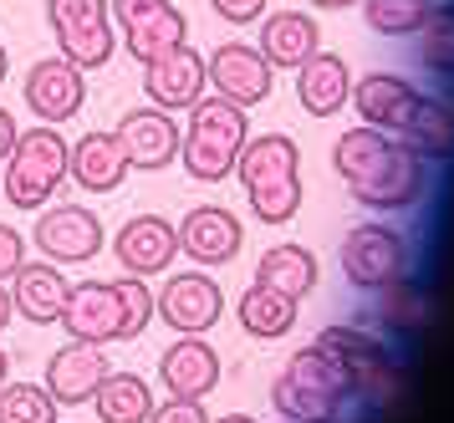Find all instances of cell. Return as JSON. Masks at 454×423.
I'll return each mask as SVG.
<instances>
[{"instance_id": "f35d334b", "label": "cell", "mask_w": 454, "mask_h": 423, "mask_svg": "<svg viewBox=\"0 0 454 423\" xmlns=\"http://www.w3.org/2000/svg\"><path fill=\"white\" fill-rule=\"evenodd\" d=\"M11 317H16V306H11V291H5V286H0V332H5V326H11Z\"/></svg>"}, {"instance_id": "60d3db41", "label": "cell", "mask_w": 454, "mask_h": 423, "mask_svg": "<svg viewBox=\"0 0 454 423\" xmlns=\"http://www.w3.org/2000/svg\"><path fill=\"white\" fill-rule=\"evenodd\" d=\"M215 423H255L250 413H225V419H215Z\"/></svg>"}, {"instance_id": "9a60e30c", "label": "cell", "mask_w": 454, "mask_h": 423, "mask_svg": "<svg viewBox=\"0 0 454 423\" xmlns=\"http://www.w3.org/2000/svg\"><path fill=\"white\" fill-rule=\"evenodd\" d=\"M113 255L128 276H164L174 255H179V230L164 215H133V220L113 235Z\"/></svg>"}, {"instance_id": "4fadbf2b", "label": "cell", "mask_w": 454, "mask_h": 423, "mask_svg": "<svg viewBox=\"0 0 454 423\" xmlns=\"http://www.w3.org/2000/svg\"><path fill=\"white\" fill-rule=\"evenodd\" d=\"M153 317H164L184 337H200L225 317V291L209 281L205 270H184L164 286V296H153Z\"/></svg>"}, {"instance_id": "d6986e66", "label": "cell", "mask_w": 454, "mask_h": 423, "mask_svg": "<svg viewBox=\"0 0 454 423\" xmlns=\"http://www.w3.org/2000/svg\"><path fill=\"white\" fill-rule=\"evenodd\" d=\"M159 378H164L168 398H189V403H205L215 383H220V352L205 337H179L159 357Z\"/></svg>"}, {"instance_id": "6da1fadb", "label": "cell", "mask_w": 454, "mask_h": 423, "mask_svg": "<svg viewBox=\"0 0 454 423\" xmlns=\"http://www.w3.org/2000/svg\"><path fill=\"white\" fill-rule=\"evenodd\" d=\"M352 398H357L352 367L317 342L301 347L286 363V372L270 383V403L281 423H342Z\"/></svg>"}, {"instance_id": "7402d4cb", "label": "cell", "mask_w": 454, "mask_h": 423, "mask_svg": "<svg viewBox=\"0 0 454 423\" xmlns=\"http://www.w3.org/2000/svg\"><path fill=\"white\" fill-rule=\"evenodd\" d=\"M128 153L118 133H82V138L67 148V179H77L87 194H113L128 179Z\"/></svg>"}, {"instance_id": "e575fe53", "label": "cell", "mask_w": 454, "mask_h": 423, "mask_svg": "<svg viewBox=\"0 0 454 423\" xmlns=\"http://www.w3.org/2000/svg\"><path fill=\"white\" fill-rule=\"evenodd\" d=\"M26 265V240L21 230H11V224H0V286L16 281V270Z\"/></svg>"}, {"instance_id": "ac0fdd59", "label": "cell", "mask_w": 454, "mask_h": 423, "mask_svg": "<svg viewBox=\"0 0 454 423\" xmlns=\"http://www.w3.org/2000/svg\"><path fill=\"white\" fill-rule=\"evenodd\" d=\"M419 102H424V92L409 77H393V72H368L363 82H352V107L378 133H403V122L413 118Z\"/></svg>"}, {"instance_id": "4316f807", "label": "cell", "mask_w": 454, "mask_h": 423, "mask_svg": "<svg viewBox=\"0 0 454 423\" xmlns=\"http://www.w3.org/2000/svg\"><path fill=\"white\" fill-rule=\"evenodd\" d=\"M255 286L301 302L307 291H317V255H311L307 245H270L266 255H261V265H255Z\"/></svg>"}, {"instance_id": "4dcf8cb0", "label": "cell", "mask_w": 454, "mask_h": 423, "mask_svg": "<svg viewBox=\"0 0 454 423\" xmlns=\"http://www.w3.org/2000/svg\"><path fill=\"white\" fill-rule=\"evenodd\" d=\"M388 143H393V133H378V128H348L342 138H337V148H332V163H337V174H342V184L348 179H357L368 163H378L383 153H388Z\"/></svg>"}, {"instance_id": "8992f818", "label": "cell", "mask_w": 454, "mask_h": 423, "mask_svg": "<svg viewBox=\"0 0 454 423\" xmlns=\"http://www.w3.org/2000/svg\"><path fill=\"white\" fill-rule=\"evenodd\" d=\"M429 189V163L413 153L409 143H388V153L368 163L357 179H348V194L363 209H413Z\"/></svg>"}, {"instance_id": "8d00e7d4", "label": "cell", "mask_w": 454, "mask_h": 423, "mask_svg": "<svg viewBox=\"0 0 454 423\" xmlns=\"http://www.w3.org/2000/svg\"><path fill=\"white\" fill-rule=\"evenodd\" d=\"M148 423H209V419H205V408H200V403H189V398H168L164 408L153 403Z\"/></svg>"}, {"instance_id": "74e56055", "label": "cell", "mask_w": 454, "mask_h": 423, "mask_svg": "<svg viewBox=\"0 0 454 423\" xmlns=\"http://www.w3.org/2000/svg\"><path fill=\"white\" fill-rule=\"evenodd\" d=\"M16 133H21V128H16V118L0 107V163L11 159V148H16Z\"/></svg>"}, {"instance_id": "5bb4252c", "label": "cell", "mask_w": 454, "mask_h": 423, "mask_svg": "<svg viewBox=\"0 0 454 423\" xmlns=\"http://www.w3.org/2000/svg\"><path fill=\"white\" fill-rule=\"evenodd\" d=\"M205 57L194 51V46H174V51H164V57H153L144 67V92L153 107H164V113H189L194 102L205 98Z\"/></svg>"}, {"instance_id": "ab89813d", "label": "cell", "mask_w": 454, "mask_h": 423, "mask_svg": "<svg viewBox=\"0 0 454 423\" xmlns=\"http://www.w3.org/2000/svg\"><path fill=\"white\" fill-rule=\"evenodd\" d=\"M311 5H322V11H348V5H357V0H311Z\"/></svg>"}, {"instance_id": "83f0119b", "label": "cell", "mask_w": 454, "mask_h": 423, "mask_svg": "<svg viewBox=\"0 0 454 423\" xmlns=\"http://www.w3.org/2000/svg\"><path fill=\"white\" fill-rule=\"evenodd\" d=\"M92 408L103 423H148L153 413V388L133 372H107L103 388L92 393Z\"/></svg>"}, {"instance_id": "f1b7e54d", "label": "cell", "mask_w": 454, "mask_h": 423, "mask_svg": "<svg viewBox=\"0 0 454 423\" xmlns=\"http://www.w3.org/2000/svg\"><path fill=\"white\" fill-rule=\"evenodd\" d=\"M240 326H246L250 337H286L291 326H296V302L281 296V291H266V286H250L246 296H240Z\"/></svg>"}, {"instance_id": "b9f144b4", "label": "cell", "mask_w": 454, "mask_h": 423, "mask_svg": "<svg viewBox=\"0 0 454 423\" xmlns=\"http://www.w3.org/2000/svg\"><path fill=\"white\" fill-rule=\"evenodd\" d=\"M5 372H11V357H5V352H0V388H5Z\"/></svg>"}, {"instance_id": "5b68a950", "label": "cell", "mask_w": 454, "mask_h": 423, "mask_svg": "<svg viewBox=\"0 0 454 423\" xmlns=\"http://www.w3.org/2000/svg\"><path fill=\"white\" fill-rule=\"evenodd\" d=\"M46 26L72 67H107L118 51V31L107 16V0H46Z\"/></svg>"}, {"instance_id": "e0dca14e", "label": "cell", "mask_w": 454, "mask_h": 423, "mask_svg": "<svg viewBox=\"0 0 454 423\" xmlns=\"http://www.w3.org/2000/svg\"><path fill=\"white\" fill-rule=\"evenodd\" d=\"M113 133L123 143L128 168H168V163L179 159V138H184V128H179L174 113H164V107L123 113V122H118Z\"/></svg>"}, {"instance_id": "484cf974", "label": "cell", "mask_w": 454, "mask_h": 423, "mask_svg": "<svg viewBox=\"0 0 454 423\" xmlns=\"http://www.w3.org/2000/svg\"><path fill=\"white\" fill-rule=\"evenodd\" d=\"M398 143H409L424 163H454V107L444 98H424L403 122Z\"/></svg>"}, {"instance_id": "9c48e42d", "label": "cell", "mask_w": 454, "mask_h": 423, "mask_svg": "<svg viewBox=\"0 0 454 423\" xmlns=\"http://www.w3.org/2000/svg\"><path fill=\"white\" fill-rule=\"evenodd\" d=\"M205 77L215 87V98L235 102V107H255V102L270 98V87H276V67L261 57V46H250V41H225V46H215L205 57Z\"/></svg>"}, {"instance_id": "2e32d148", "label": "cell", "mask_w": 454, "mask_h": 423, "mask_svg": "<svg viewBox=\"0 0 454 423\" xmlns=\"http://www.w3.org/2000/svg\"><path fill=\"white\" fill-rule=\"evenodd\" d=\"M317 347L337 352V357L352 367V378H357V398H383V388L398 378L393 352L383 347V337H372V332H357V326H327V332L317 337Z\"/></svg>"}, {"instance_id": "cb8c5ba5", "label": "cell", "mask_w": 454, "mask_h": 423, "mask_svg": "<svg viewBox=\"0 0 454 423\" xmlns=\"http://www.w3.org/2000/svg\"><path fill=\"white\" fill-rule=\"evenodd\" d=\"M67 276H62V265H51V261H26L21 270H16V281H11V306L21 311L26 322H36V326H51V322H62V311H67Z\"/></svg>"}, {"instance_id": "1f68e13d", "label": "cell", "mask_w": 454, "mask_h": 423, "mask_svg": "<svg viewBox=\"0 0 454 423\" xmlns=\"http://www.w3.org/2000/svg\"><path fill=\"white\" fill-rule=\"evenodd\" d=\"M357 5L378 36H413L434 11V0H357Z\"/></svg>"}, {"instance_id": "8fae6325", "label": "cell", "mask_w": 454, "mask_h": 423, "mask_svg": "<svg viewBox=\"0 0 454 423\" xmlns=\"http://www.w3.org/2000/svg\"><path fill=\"white\" fill-rule=\"evenodd\" d=\"M31 240L42 250V261L82 265L103 250V220H98L92 209H82V204H57V209H42V215H36Z\"/></svg>"}, {"instance_id": "3957f363", "label": "cell", "mask_w": 454, "mask_h": 423, "mask_svg": "<svg viewBox=\"0 0 454 423\" xmlns=\"http://www.w3.org/2000/svg\"><path fill=\"white\" fill-rule=\"evenodd\" d=\"M246 143H250L246 107H235V102H225V98H200L189 107L184 138H179V159H184L189 179L220 184V179L235 174Z\"/></svg>"}, {"instance_id": "30bf717a", "label": "cell", "mask_w": 454, "mask_h": 423, "mask_svg": "<svg viewBox=\"0 0 454 423\" xmlns=\"http://www.w3.org/2000/svg\"><path fill=\"white\" fill-rule=\"evenodd\" d=\"M62 332L72 342H128V317H123V296L118 281H82L67 291V311H62Z\"/></svg>"}, {"instance_id": "d4e9b609", "label": "cell", "mask_w": 454, "mask_h": 423, "mask_svg": "<svg viewBox=\"0 0 454 423\" xmlns=\"http://www.w3.org/2000/svg\"><path fill=\"white\" fill-rule=\"evenodd\" d=\"M296 102L311 118H332L342 113V102H352V72L337 51H317L311 61L296 67Z\"/></svg>"}, {"instance_id": "ba28073f", "label": "cell", "mask_w": 454, "mask_h": 423, "mask_svg": "<svg viewBox=\"0 0 454 423\" xmlns=\"http://www.w3.org/2000/svg\"><path fill=\"white\" fill-rule=\"evenodd\" d=\"M409 270V240L388 230V224H357L342 235V276L357 291H383V286L403 281Z\"/></svg>"}, {"instance_id": "7c38bea8", "label": "cell", "mask_w": 454, "mask_h": 423, "mask_svg": "<svg viewBox=\"0 0 454 423\" xmlns=\"http://www.w3.org/2000/svg\"><path fill=\"white\" fill-rule=\"evenodd\" d=\"M26 107L36 113V122L46 128H62L82 113L87 102V72L82 67H72L67 57H42L31 72H26Z\"/></svg>"}, {"instance_id": "7bdbcfd3", "label": "cell", "mask_w": 454, "mask_h": 423, "mask_svg": "<svg viewBox=\"0 0 454 423\" xmlns=\"http://www.w3.org/2000/svg\"><path fill=\"white\" fill-rule=\"evenodd\" d=\"M5 67H11V57H5V46H0V82H5Z\"/></svg>"}, {"instance_id": "603a6c76", "label": "cell", "mask_w": 454, "mask_h": 423, "mask_svg": "<svg viewBox=\"0 0 454 423\" xmlns=\"http://www.w3.org/2000/svg\"><path fill=\"white\" fill-rule=\"evenodd\" d=\"M261 57L276 67V72H296L301 61H311L322 51V31H317V20L307 11H270L261 20Z\"/></svg>"}, {"instance_id": "ffe728a7", "label": "cell", "mask_w": 454, "mask_h": 423, "mask_svg": "<svg viewBox=\"0 0 454 423\" xmlns=\"http://www.w3.org/2000/svg\"><path fill=\"white\" fill-rule=\"evenodd\" d=\"M113 372L103 357V347L92 342H67L62 352H51L46 363V393L57 398L62 408H77V403H92V393L103 388V378Z\"/></svg>"}, {"instance_id": "7a4b0ae2", "label": "cell", "mask_w": 454, "mask_h": 423, "mask_svg": "<svg viewBox=\"0 0 454 423\" xmlns=\"http://www.w3.org/2000/svg\"><path fill=\"white\" fill-rule=\"evenodd\" d=\"M235 174L261 224H286L301 209V148L286 133H261L240 148Z\"/></svg>"}, {"instance_id": "836d02e7", "label": "cell", "mask_w": 454, "mask_h": 423, "mask_svg": "<svg viewBox=\"0 0 454 423\" xmlns=\"http://www.w3.org/2000/svg\"><path fill=\"white\" fill-rule=\"evenodd\" d=\"M118 296H123V317H128V342H133L153 322V291L144 286V276H123L118 281Z\"/></svg>"}, {"instance_id": "52a82bcc", "label": "cell", "mask_w": 454, "mask_h": 423, "mask_svg": "<svg viewBox=\"0 0 454 423\" xmlns=\"http://www.w3.org/2000/svg\"><path fill=\"white\" fill-rule=\"evenodd\" d=\"M107 16L123 31V51L138 67H148L153 57H164L174 46H184L189 20L174 0H107Z\"/></svg>"}, {"instance_id": "f546056e", "label": "cell", "mask_w": 454, "mask_h": 423, "mask_svg": "<svg viewBox=\"0 0 454 423\" xmlns=\"http://www.w3.org/2000/svg\"><path fill=\"white\" fill-rule=\"evenodd\" d=\"M413 36H419V61L429 67L434 77L454 82V5H434L429 20Z\"/></svg>"}, {"instance_id": "d6a6232c", "label": "cell", "mask_w": 454, "mask_h": 423, "mask_svg": "<svg viewBox=\"0 0 454 423\" xmlns=\"http://www.w3.org/2000/svg\"><path fill=\"white\" fill-rule=\"evenodd\" d=\"M57 398L42 383H5L0 388V423H57Z\"/></svg>"}, {"instance_id": "d590c367", "label": "cell", "mask_w": 454, "mask_h": 423, "mask_svg": "<svg viewBox=\"0 0 454 423\" xmlns=\"http://www.w3.org/2000/svg\"><path fill=\"white\" fill-rule=\"evenodd\" d=\"M209 5H215V16L230 20V26H250V20L266 16L270 0H209Z\"/></svg>"}, {"instance_id": "44dd1931", "label": "cell", "mask_w": 454, "mask_h": 423, "mask_svg": "<svg viewBox=\"0 0 454 423\" xmlns=\"http://www.w3.org/2000/svg\"><path fill=\"white\" fill-rule=\"evenodd\" d=\"M240 220L220 209V204H200V209H189L184 224H179V255L200 265H225L235 261V250H240Z\"/></svg>"}, {"instance_id": "277c9868", "label": "cell", "mask_w": 454, "mask_h": 423, "mask_svg": "<svg viewBox=\"0 0 454 423\" xmlns=\"http://www.w3.org/2000/svg\"><path fill=\"white\" fill-rule=\"evenodd\" d=\"M67 148H72V143H67L57 128H46V122L21 128L11 159H5V179H0L5 204H11V209H42L67 179Z\"/></svg>"}]
</instances>
